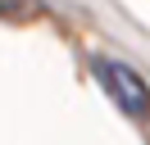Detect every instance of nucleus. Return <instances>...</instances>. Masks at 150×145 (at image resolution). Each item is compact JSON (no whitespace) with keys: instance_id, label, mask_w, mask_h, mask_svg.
Returning <instances> with one entry per match:
<instances>
[{"instance_id":"f257e3e1","label":"nucleus","mask_w":150,"mask_h":145,"mask_svg":"<svg viewBox=\"0 0 150 145\" xmlns=\"http://www.w3.org/2000/svg\"><path fill=\"white\" fill-rule=\"evenodd\" d=\"M91 72L105 86V95L118 104V113H127L132 122H146L150 118V82L141 77L132 63H123V59H96Z\"/></svg>"}]
</instances>
